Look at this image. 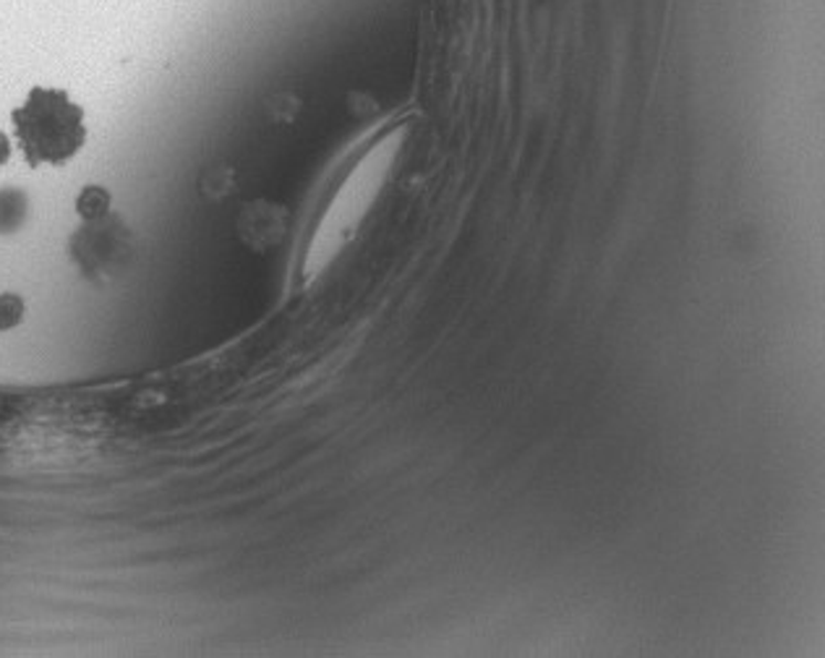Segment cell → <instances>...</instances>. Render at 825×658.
<instances>
[{
  "mask_svg": "<svg viewBox=\"0 0 825 658\" xmlns=\"http://www.w3.org/2000/svg\"><path fill=\"white\" fill-rule=\"evenodd\" d=\"M11 124L30 168L68 162L87 141L84 110L63 89L34 87Z\"/></svg>",
  "mask_w": 825,
  "mask_h": 658,
  "instance_id": "obj_1",
  "label": "cell"
},
{
  "mask_svg": "<svg viewBox=\"0 0 825 658\" xmlns=\"http://www.w3.org/2000/svg\"><path fill=\"white\" fill-rule=\"evenodd\" d=\"M110 204H113L110 191L103 189V185H87V189H82V194L76 197L78 217L89 220V223L103 220L105 214L110 212Z\"/></svg>",
  "mask_w": 825,
  "mask_h": 658,
  "instance_id": "obj_2",
  "label": "cell"
},
{
  "mask_svg": "<svg viewBox=\"0 0 825 658\" xmlns=\"http://www.w3.org/2000/svg\"><path fill=\"white\" fill-rule=\"evenodd\" d=\"M27 306L17 293H0V332H9L24 319Z\"/></svg>",
  "mask_w": 825,
  "mask_h": 658,
  "instance_id": "obj_3",
  "label": "cell"
},
{
  "mask_svg": "<svg viewBox=\"0 0 825 658\" xmlns=\"http://www.w3.org/2000/svg\"><path fill=\"white\" fill-rule=\"evenodd\" d=\"M9 157H11V141H9V136L0 131V164L9 162Z\"/></svg>",
  "mask_w": 825,
  "mask_h": 658,
  "instance_id": "obj_4",
  "label": "cell"
}]
</instances>
